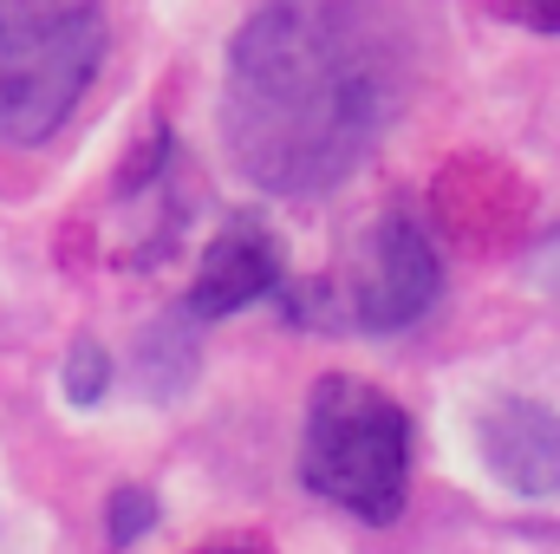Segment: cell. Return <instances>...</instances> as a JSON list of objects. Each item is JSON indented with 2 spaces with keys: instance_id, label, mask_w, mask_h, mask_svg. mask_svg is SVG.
Segmentation results:
<instances>
[{
  "instance_id": "1",
  "label": "cell",
  "mask_w": 560,
  "mask_h": 554,
  "mask_svg": "<svg viewBox=\"0 0 560 554\" xmlns=\"http://www.w3.org/2000/svg\"><path fill=\"white\" fill-rule=\"evenodd\" d=\"M411 92V33L392 0H261L222 79V143L275 196L339 189Z\"/></svg>"
},
{
  "instance_id": "2",
  "label": "cell",
  "mask_w": 560,
  "mask_h": 554,
  "mask_svg": "<svg viewBox=\"0 0 560 554\" xmlns=\"http://www.w3.org/2000/svg\"><path fill=\"white\" fill-rule=\"evenodd\" d=\"M300 483L359 522H398L411 496V417L365 379H319L300 424Z\"/></svg>"
},
{
  "instance_id": "3",
  "label": "cell",
  "mask_w": 560,
  "mask_h": 554,
  "mask_svg": "<svg viewBox=\"0 0 560 554\" xmlns=\"http://www.w3.org/2000/svg\"><path fill=\"white\" fill-rule=\"evenodd\" d=\"M105 0H0V143L59 138L105 66Z\"/></svg>"
},
{
  "instance_id": "4",
  "label": "cell",
  "mask_w": 560,
  "mask_h": 554,
  "mask_svg": "<svg viewBox=\"0 0 560 554\" xmlns=\"http://www.w3.org/2000/svg\"><path fill=\"white\" fill-rule=\"evenodd\" d=\"M443 293V268H436V249L411 216H385L372 222V235L359 242L352 255V275H346V313L359 333H398L423 320Z\"/></svg>"
},
{
  "instance_id": "5",
  "label": "cell",
  "mask_w": 560,
  "mask_h": 554,
  "mask_svg": "<svg viewBox=\"0 0 560 554\" xmlns=\"http://www.w3.org/2000/svg\"><path fill=\"white\" fill-rule=\"evenodd\" d=\"M275 287H280V242L261 222H235L202 249V268L189 280L183 313L189 320H222V313H242L248 300L275 293Z\"/></svg>"
},
{
  "instance_id": "6",
  "label": "cell",
  "mask_w": 560,
  "mask_h": 554,
  "mask_svg": "<svg viewBox=\"0 0 560 554\" xmlns=\"http://www.w3.org/2000/svg\"><path fill=\"white\" fill-rule=\"evenodd\" d=\"M482 463L515 496H560V412L535 399H502L482 417Z\"/></svg>"
},
{
  "instance_id": "7",
  "label": "cell",
  "mask_w": 560,
  "mask_h": 554,
  "mask_svg": "<svg viewBox=\"0 0 560 554\" xmlns=\"http://www.w3.org/2000/svg\"><path fill=\"white\" fill-rule=\"evenodd\" d=\"M138 359H143V392L150 399H176L196 379V320L183 307L170 320H156L138 339Z\"/></svg>"
},
{
  "instance_id": "8",
  "label": "cell",
  "mask_w": 560,
  "mask_h": 554,
  "mask_svg": "<svg viewBox=\"0 0 560 554\" xmlns=\"http://www.w3.org/2000/svg\"><path fill=\"white\" fill-rule=\"evenodd\" d=\"M112 392V353L85 333V339H72V353H66V399L72 405H98Z\"/></svg>"
},
{
  "instance_id": "9",
  "label": "cell",
  "mask_w": 560,
  "mask_h": 554,
  "mask_svg": "<svg viewBox=\"0 0 560 554\" xmlns=\"http://www.w3.org/2000/svg\"><path fill=\"white\" fill-rule=\"evenodd\" d=\"M156 529V496L143 489V483H125V489H112V509H105V542L112 549H131Z\"/></svg>"
},
{
  "instance_id": "10",
  "label": "cell",
  "mask_w": 560,
  "mask_h": 554,
  "mask_svg": "<svg viewBox=\"0 0 560 554\" xmlns=\"http://www.w3.org/2000/svg\"><path fill=\"white\" fill-rule=\"evenodd\" d=\"M528 275H535V287H541V293H555V300H560V222L541 235V242H535V255H528Z\"/></svg>"
},
{
  "instance_id": "11",
  "label": "cell",
  "mask_w": 560,
  "mask_h": 554,
  "mask_svg": "<svg viewBox=\"0 0 560 554\" xmlns=\"http://www.w3.org/2000/svg\"><path fill=\"white\" fill-rule=\"evenodd\" d=\"M209 554H261V549H248V542H229V549H209Z\"/></svg>"
}]
</instances>
